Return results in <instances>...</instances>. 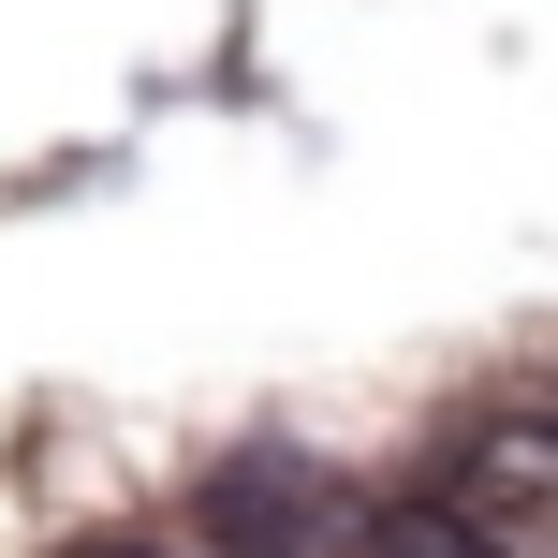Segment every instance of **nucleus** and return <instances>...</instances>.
<instances>
[{
    "instance_id": "obj_4",
    "label": "nucleus",
    "mask_w": 558,
    "mask_h": 558,
    "mask_svg": "<svg viewBox=\"0 0 558 558\" xmlns=\"http://www.w3.org/2000/svg\"><path fill=\"white\" fill-rule=\"evenodd\" d=\"M74 558H162V544H133V530H104V544H74Z\"/></svg>"
},
{
    "instance_id": "obj_3",
    "label": "nucleus",
    "mask_w": 558,
    "mask_h": 558,
    "mask_svg": "<svg viewBox=\"0 0 558 558\" xmlns=\"http://www.w3.org/2000/svg\"><path fill=\"white\" fill-rule=\"evenodd\" d=\"M353 558H485V544L456 530L441 500H412V514H367V544H353Z\"/></svg>"
},
{
    "instance_id": "obj_1",
    "label": "nucleus",
    "mask_w": 558,
    "mask_h": 558,
    "mask_svg": "<svg viewBox=\"0 0 558 558\" xmlns=\"http://www.w3.org/2000/svg\"><path fill=\"white\" fill-rule=\"evenodd\" d=\"M441 514L485 558H558V397H514V412H471L441 441Z\"/></svg>"
},
{
    "instance_id": "obj_2",
    "label": "nucleus",
    "mask_w": 558,
    "mask_h": 558,
    "mask_svg": "<svg viewBox=\"0 0 558 558\" xmlns=\"http://www.w3.org/2000/svg\"><path fill=\"white\" fill-rule=\"evenodd\" d=\"M192 544L206 558H353L367 514H353V485L324 456H221L192 485Z\"/></svg>"
}]
</instances>
